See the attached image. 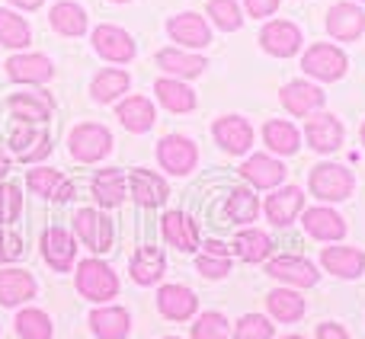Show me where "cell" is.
<instances>
[{
	"label": "cell",
	"mask_w": 365,
	"mask_h": 339,
	"mask_svg": "<svg viewBox=\"0 0 365 339\" xmlns=\"http://www.w3.org/2000/svg\"><path fill=\"white\" fill-rule=\"evenodd\" d=\"M10 113H13V119H23V122H45L48 119V113H51V100H42L38 103V96H32V93H19V96H13L10 100Z\"/></svg>",
	"instance_id": "obj_37"
},
{
	"label": "cell",
	"mask_w": 365,
	"mask_h": 339,
	"mask_svg": "<svg viewBox=\"0 0 365 339\" xmlns=\"http://www.w3.org/2000/svg\"><path fill=\"white\" fill-rule=\"evenodd\" d=\"M259 42H263V48L269 51V55L289 58V55H295V51L302 48V29H298L295 23H289V19H276V23L263 26Z\"/></svg>",
	"instance_id": "obj_8"
},
{
	"label": "cell",
	"mask_w": 365,
	"mask_h": 339,
	"mask_svg": "<svg viewBox=\"0 0 365 339\" xmlns=\"http://www.w3.org/2000/svg\"><path fill=\"white\" fill-rule=\"evenodd\" d=\"M74 231L93 253L113 250V221H109L106 214L90 212V208H81V212L74 214Z\"/></svg>",
	"instance_id": "obj_5"
},
{
	"label": "cell",
	"mask_w": 365,
	"mask_h": 339,
	"mask_svg": "<svg viewBox=\"0 0 365 339\" xmlns=\"http://www.w3.org/2000/svg\"><path fill=\"white\" fill-rule=\"evenodd\" d=\"M29 38H32L29 23H26L23 16H16V13L0 6V45H6V48H26Z\"/></svg>",
	"instance_id": "obj_35"
},
{
	"label": "cell",
	"mask_w": 365,
	"mask_h": 339,
	"mask_svg": "<svg viewBox=\"0 0 365 339\" xmlns=\"http://www.w3.org/2000/svg\"><path fill=\"white\" fill-rule=\"evenodd\" d=\"M195 157H199L195 145L189 138H180V135H167L158 145V160L167 173H177V176L189 173L195 167Z\"/></svg>",
	"instance_id": "obj_7"
},
{
	"label": "cell",
	"mask_w": 365,
	"mask_h": 339,
	"mask_svg": "<svg viewBox=\"0 0 365 339\" xmlns=\"http://www.w3.org/2000/svg\"><path fill=\"white\" fill-rule=\"evenodd\" d=\"M26 186H29L36 195H45V199H58V202L74 199V186H71L58 170H29Z\"/></svg>",
	"instance_id": "obj_19"
},
{
	"label": "cell",
	"mask_w": 365,
	"mask_h": 339,
	"mask_svg": "<svg viewBox=\"0 0 365 339\" xmlns=\"http://www.w3.org/2000/svg\"><path fill=\"white\" fill-rule=\"evenodd\" d=\"M158 64L167 71V74H177V77H199L202 71H205V58L186 55V51H177V48H164V51H160Z\"/></svg>",
	"instance_id": "obj_33"
},
{
	"label": "cell",
	"mask_w": 365,
	"mask_h": 339,
	"mask_svg": "<svg viewBox=\"0 0 365 339\" xmlns=\"http://www.w3.org/2000/svg\"><path fill=\"white\" fill-rule=\"evenodd\" d=\"M74 253H77L74 237H71L64 227H48V231H45L42 256H45V263H48L55 272H68L71 263H74Z\"/></svg>",
	"instance_id": "obj_13"
},
{
	"label": "cell",
	"mask_w": 365,
	"mask_h": 339,
	"mask_svg": "<svg viewBox=\"0 0 365 339\" xmlns=\"http://www.w3.org/2000/svg\"><path fill=\"white\" fill-rule=\"evenodd\" d=\"M19 205H23V195L16 182H0V224H10L19 214Z\"/></svg>",
	"instance_id": "obj_43"
},
{
	"label": "cell",
	"mask_w": 365,
	"mask_h": 339,
	"mask_svg": "<svg viewBox=\"0 0 365 339\" xmlns=\"http://www.w3.org/2000/svg\"><path fill=\"white\" fill-rule=\"evenodd\" d=\"M77 291L90 301H109L119 291V278L100 259H87V263L77 266Z\"/></svg>",
	"instance_id": "obj_1"
},
{
	"label": "cell",
	"mask_w": 365,
	"mask_h": 339,
	"mask_svg": "<svg viewBox=\"0 0 365 339\" xmlns=\"http://www.w3.org/2000/svg\"><path fill=\"white\" fill-rule=\"evenodd\" d=\"M244 4H247V13L257 19H263V16H269V13L279 10V0H244Z\"/></svg>",
	"instance_id": "obj_47"
},
{
	"label": "cell",
	"mask_w": 365,
	"mask_h": 339,
	"mask_svg": "<svg viewBox=\"0 0 365 339\" xmlns=\"http://www.w3.org/2000/svg\"><path fill=\"white\" fill-rule=\"evenodd\" d=\"M132 192L138 199V205L151 208V205H160L167 202V182L160 176L148 173V170H135L132 173Z\"/></svg>",
	"instance_id": "obj_30"
},
{
	"label": "cell",
	"mask_w": 365,
	"mask_h": 339,
	"mask_svg": "<svg viewBox=\"0 0 365 339\" xmlns=\"http://www.w3.org/2000/svg\"><path fill=\"white\" fill-rule=\"evenodd\" d=\"M167 269V259L158 246H138V253L132 256V278L138 285H154Z\"/></svg>",
	"instance_id": "obj_24"
},
{
	"label": "cell",
	"mask_w": 365,
	"mask_h": 339,
	"mask_svg": "<svg viewBox=\"0 0 365 339\" xmlns=\"http://www.w3.org/2000/svg\"><path fill=\"white\" fill-rule=\"evenodd\" d=\"M269 336H272V323L259 314L240 317L237 330H234V339H269Z\"/></svg>",
	"instance_id": "obj_42"
},
{
	"label": "cell",
	"mask_w": 365,
	"mask_h": 339,
	"mask_svg": "<svg viewBox=\"0 0 365 339\" xmlns=\"http://www.w3.org/2000/svg\"><path fill=\"white\" fill-rule=\"evenodd\" d=\"M195 269L202 272L205 278H225L227 272H231V263H227V256H199L195 259Z\"/></svg>",
	"instance_id": "obj_45"
},
{
	"label": "cell",
	"mask_w": 365,
	"mask_h": 339,
	"mask_svg": "<svg viewBox=\"0 0 365 339\" xmlns=\"http://www.w3.org/2000/svg\"><path fill=\"white\" fill-rule=\"evenodd\" d=\"M240 173H244V179H250L253 186L272 189V186H279V182H282L285 167L279 164V160H269L266 154H253V157L240 167Z\"/></svg>",
	"instance_id": "obj_25"
},
{
	"label": "cell",
	"mask_w": 365,
	"mask_h": 339,
	"mask_svg": "<svg viewBox=\"0 0 365 339\" xmlns=\"http://www.w3.org/2000/svg\"><path fill=\"white\" fill-rule=\"evenodd\" d=\"M36 298V278L23 269H0V304L13 308Z\"/></svg>",
	"instance_id": "obj_15"
},
{
	"label": "cell",
	"mask_w": 365,
	"mask_h": 339,
	"mask_svg": "<svg viewBox=\"0 0 365 339\" xmlns=\"http://www.w3.org/2000/svg\"><path fill=\"white\" fill-rule=\"evenodd\" d=\"M167 32L173 36V42L186 45V48H205L212 42V32H208L205 19L199 13H177V16L167 23Z\"/></svg>",
	"instance_id": "obj_12"
},
{
	"label": "cell",
	"mask_w": 365,
	"mask_h": 339,
	"mask_svg": "<svg viewBox=\"0 0 365 339\" xmlns=\"http://www.w3.org/2000/svg\"><path fill=\"white\" fill-rule=\"evenodd\" d=\"M212 135L227 154H244L247 147L253 145V128H250V122L240 119V115H225V119H218Z\"/></svg>",
	"instance_id": "obj_10"
},
{
	"label": "cell",
	"mask_w": 365,
	"mask_h": 339,
	"mask_svg": "<svg viewBox=\"0 0 365 339\" xmlns=\"http://www.w3.org/2000/svg\"><path fill=\"white\" fill-rule=\"evenodd\" d=\"M205 250H208V256H227V246L218 244V240H208Z\"/></svg>",
	"instance_id": "obj_49"
},
{
	"label": "cell",
	"mask_w": 365,
	"mask_h": 339,
	"mask_svg": "<svg viewBox=\"0 0 365 339\" xmlns=\"http://www.w3.org/2000/svg\"><path fill=\"white\" fill-rule=\"evenodd\" d=\"M302 202H304L302 189L289 186V189H282V192L269 195V202H266V214H269L272 224L285 227V224H292V221H295L298 212H302Z\"/></svg>",
	"instance_id": "obj_23"
},
{
	"label": "cell",
	"mask_w": 365,
	"mask_h": 339,
	"mask_svg": "<svg viewBox=\"0 0 365 339\" xmlns=\"http://www.w3.org/2000/svg\"><path fill=\"white\" fill-rule=\"evenodd\" d=\"M327 32L340 42H356L365 32V13L356 4H334L327 10Z\"/></svg>",
	"instance_id": "obj_9"
},
{
	"label": "cell",
	"mask_w": 365,
	"mask_h": 339,
	"mask_svg": "<svg viewBox=\"0 0 365 339\" xmlns=\"http://www.w3.org/2000/svg\"><path fill=\"white\" fill-rule=\"evenodd\" d=\"M362 145H365V122H362Z\"/></svg>",
	"instance_id": "obj_52"
},
{
	"label": "cell",
	"mask_w": 365,
	"mask_h": 339,
	"mask_svg": "<svg viewBox=\"0 0 365 339\" xmlns=\"http://www.w3.org/2000/svg\"><path fill=\"white\" fill-rule=\"evenodd\" d=\"M266 272H269L272 278H279V282L298 285V288H311V285H317V269L302 256H276V259H269Z\"/></svg>",
	"instance_id": "obj_11"
},
{
	"label": "cell",
	"mask_w": 365,
	"mask_h": 339,
	"mask_svg": "<svg viewBox=\"0 0 365 339\" xmlns=\"http://www.w3.org/2000/svg\"><path fill=\"white\" fill-rule=\"evenodd\" d=\"M282 339H302V336H282Z\"/></svg>",
	"instance_id": "obj_53"
},
{
	"label": "cell",
	"mask_w": 365,
	"mask_h": 339,
	"mask_svg": "<svg viewBox=\"0 0 365 339\" xmlns=\"http://www.w3.org/2000/svg\"><path fill=\"white\" fill-rule=\"evenodd\" d=\"M90 330L100 339H125L128 336V311L100 308L90 314Z\"/></svg>",
	"instance_id": "obj_26"
},
{
	"label": "cell",
	"mask_w": 365,
	"mask_h": 339,
	"mask_svg": "<svg viewBox=\"0 0 365 339\" xmlns=\"http://www.w3.org/2000/svg\"><path fill=\"white\" fill-rule=\"evenodd\" d=\"M269 246H272V240H269V234H263V231H244L237 237V253L244 263H259V259H266L269 256Z\"/></svg>",
	"instance_id": "obj_39"
},
{
	"label": "cell",
	"mask_w": 365,
	"mask_h": 339,
	"mask_svg": "<svg viewBox=\"0 0 365 339\" xmlns=\"http://www.w3.org/2000/svg\"><path fill=\"white\" fill-rule=\"evenodd\" d=\"M317 339H349L340 323H321L317 327Z\"/></svg>",
	"instance_id": "obj_48"
},
{
	"label": "cell",
	"mask_w": 365,
	"mask_h": 339,
	"mask_svg": "<svg viewBox=\"0 0 365 339\" xmlns=\"http://www.w3.org/2000/svg\"><path fill=\"white\" fill-rule=\"evenodd\" d=\"M115 4H125V0H115Z\"/></svg>",
	"instance_id": "obj_54"
},
{
	"label": "cell",
	"mask_w": 365,
	"mask_h": 339,
	"mask_svg": "<svg viewBox=\"0 0 365 339\" xmlns=\"http://www.w3.org/2000/svg\"><path fill=\"white\" fill-rule=\"evenodd\" d=\"M208 13H212L215 26H218V29H225V32L240 29V23H244L237 0H208Z\"/></svg>",
	"instance_id": "obj_40"
},
{
	"label": "cell",
	"mask_w": 365,
	"mask_h": 339,
	"mask_svg": "<svg viewBox=\"0 0 365 339\" xmlns=\"http://www.w3.org/2000/svg\"><path fill=\"white\" fill-rule=\"evenodd\" d=\"M158 308L170 320H189L195 314V308H199V298L189 288H182V285H164L158 295Z\"/></svg>",
	"instance_id": "obj_14"
},
{
	"label": "cell",
	"mask_w": 365,
	"mask_h": 339,
	"mask_svg": "<svg viewBox=\"0 0 365 339\" xmlns=\"http://www.w3.org/2000/svg\"><path fill=\"white\" fill-rule=\"evenodd\" d=\"M51 26H55V32H61V36H83L87 32V13H83L81 4H71V0H61V4L51 6Z\"/></svg>",
	"instance_id": "obj_27"
},
{
	"label": "cell",
	"mask_w": 365,
	"mask_h": 339,
	"mask_svg": "<svg viewBox=\"0 0 365 339\" xmlns=\"http://www.w3.org/2000/svg\"><path fill=\"white\" fill-rule=\"evenodd\" d=\"M321 263H324V269L334 272V276L356 278L365 269V253L353 250V246H327V250L321 253Z\"/></svg>",
	"instance_id": "obj_16"
},
{
	"label": "cell",
	"mask_w": 365,
	"mask_h": 339,
	"mask_svg": "<svg viewBox=\"0 0 365 339\" xmlns=\"http://www.w3.org/2000/svg\"><path fill=\"white\" fill-rule=\"evenodd\" d=\"M282 106L295 115H308V113H314L317 106H324V93H321V87H314V83H308V80L285 83L282 87Z\"/></svg>",
	"instance_id": "obj_17"
},
{
	"label": "cell",
	"mask_w": 365,
	"mask_h": 339,
	"mask_svg": "<svg viewBox=\"0 0 365 339\" xmlns=\"http://www.w3.org/2000/svg\"><path fill=\"white\" fill-rule=\"evenodd\" d=\"M154 90H158L164 109H170V113H189L195 106V93L180 80H158Z\"/></svg>",
	"instance_id": "obj_34"
},
{
	"label": "cell",
	"mask_w": 365,
	"mask_h": 339,
	"mask_svg": "<svg viewBox=\"0 0 365 339\" xmlns=\"http://www.w3.org/2000/svg\"><path fill=\"white\" fill-rule=\"evenodd\" d=\"M19 253H23V244H19V237L0 231V263H6V259H16Z\"/></svg>",
	"instance_id": "obj_46"
},
{
	"label": "cell",
	"mask_w": 365,
	"mask_h": 339,
	"mask_svg": "<svg viewBox=\"0 0 365 339\" xmlns=\"http://www.w3.org/2000/svg\"><path fill=\"white\" fill-rule=\"evenodd\" d=\"M308 141L314 151L321 154H330L343 145V125L336 115H314L308 122Z\"/></svg>",
	"instance_id": "obj_21"
},
{
	"label": "cell",
	"mask_w": 365,
	"mask_h": 339,
	"mask_svg": "<svg viewBox=\"0 0 365 339\" xmlns=\"http://www.w3.org/2000/svg\"><path fill=\"white\" fill-rule=\"evenodd\" d=\"M225 212L231 221H253L257 218V195L247 192V189H237V192H231Z\"/></svg>",
	"instance_id": "obj_41"
},
{
	"label": "cell",
	"mask_w": 365,
	"mask_h": 339,
	"mask_svg": "<svg viewBox=\"0 0 365 339\" xmlns=\"http://www.w3.org/2000/svg\"><path fill=\"white\" fill-rule=\"evenodd\" d=\"M6 74L19 83H45L55 74V68L45 55H16L6 61Z\"/></svg>",
	"instance_id": "obj_18"
},
{
	"label": "cell",
	"mask_w": 365,
	"mask_h": 339,
	"mask_svg": "<svg viewBox=\"0 0 365 339\" xmlns=\"http://www.w3.org/2000/svg\"><path fill=\"white\" fill-rule=\"evenodd\" d=\"M68 147L81 164H93V160L106 157V154L113 151V135L103 125H96V122H87V125H77L74 132H71Z\"/></svg>",
	"instance_id": "obj_2"
},
{
	"label": "cell",
	"mask_w": 365,
	"mask_h": 339,
	"mask_svg": "<svg viewBox=\"0 0 365 339\" xmlns=\"http://www.w3.org/2000/svg\"><path fill=\"white\" fill-rule=\"evenodd\" d=\"M266 308H269V314L276 317V320H282V323H292V320H298V317L304 314L302 295H295V291H289V288L269 291V295H266Z\"/></svg>",
	"instance_id": "obj_32"
},
{
	"label": "cell",
	"mask_w": 365,
	"mask_h": 339,
	"mask_svg": "<svg viewBox=\"0 0 365 339\" xmlns=\"http://www.w3.org/2000/svg\"><path fill=\"white\" fill-rule=\"evenodd\" d=\"M302 68L308 71L311 77H321V80H340V77L346 74V55L327 42H317L304 51Z\"/></svg>",
	"instance_id": "obj_4"
},
{
	"label": "cell",
	"mask_w": 365,
	"mask_h": 339,
	"mask_svg": "<svg viewBox=\"0 0 365 339\" xmlns=\"http://www.w3.org/2000/svg\"><path fill=\"white\" fill-rule=\"evenodd\" d=\"M128 90V74L125 71H100V74L93 77V83H90V93H93L96 103H109L115 100L119 93H125Z\"/></svg>",
	"instance_id": "obj_36"
},
{
	"label": "cell",
	"mask_w": 365,
	"mask_h": 339,
	"mask_svg": "<svg viewBox=\"0 0 365 339\" xmlns=\"http://www.w3.org/2000/svg\"><path fill=\"white\" fill-rule=\"evenodd\" d=\"M93 195H96V202L106 208L122 205V199H125V176H122L119 170H100V173L93 176Z\"/></svg>",
	"instance_id": "obj_29"
},
{
	"label": "cell",
	"mask_w": 365,
	"mask_h": 339,
	"mask_svg": "<svg viewBox=\"0 0 365 339\" xmlns=\"http://www.w3.org/2000/svg\"><path fill=\"white\" fill-rule=\"evenodd\" d=\"M356 179L346 167L340 164H321L311 170V192L317 199H327V202H343L349 192H353Z\"/></svg>",
	"instance_id": "obj_3"
},
{
	"label": "cell",
	"mask_w": 365,
	"mask_h": 339,
	"mask_svg": "<svg viewBox=\"0 0 365 339\" xmlns=\"http://www.w3.org/2000/svg\"><path fill=\"white\" fill-rule=\"evenodd\" d=\"M263 138H266V145H269V151H276V154H295L298 147H302V135H298V128L285 119L266 122Z\"/></svg>",
	"instance_id": "obj_28"
},
{
	"label": "cell",
	"mask_w": 365,
	"mask_h": 339,
	"mask_svg": "<svg viewBox=\"0 0 365 339\" xmlns=\"http://www.w3.org/2000/svg\"><path fill=\"white\" fill-rule=\"evenodd\" d=\"M302 224H304V231L317 240H340L343 234H346L343 218L336 212H330V208H308Z\"/></svg>",
	"instance_id": "obj_22"
},
{
	"label": "cell",
	"mask_w": 365,
	"mask_h": 339,
	"mask_svg": "<svg viewBox=\"0 0 365 339\" xmlns=\"http://www.w3.org/2000/svg\"><path fill=\"white\" fill-rule=\"evenodd\" d=\"M93 48L100 51L106 61H132L135 58V42H132V36H128L125 29H119V26H109V23H103V26H96L93 29Z\"/></svg>",
	"instance_id": "obj_6"
},
{
	"label": "cell",
	"mask_w": 365,
	"mask_h": 339,
	"mask_svg": "<svg viewBox=\"0 0 365 339\" xmlns=\"http://www.w3.org/2000/svg\"><path fill=\"white\" fill-rule=\"evenodd\" d=\"M119 119L128 132H148L154 125V106L145 100V96H132L119 106Z\"/></svg>",
	"instance_id": "obj_31"
},
{
	"label": "cell",
	"mask_w": 365,
	"mask_h": 339,
	"mask_svg": "<svg viewBox=\"0 0 365 339\" xmlns=\"http://www.w3.org/2000/svg\"><path fill=\"white\" fill-rule=\"evenodd\" d=\"M6 170H10V160H6V154H4V151H0V176H4V173H6Z\"/></svg>",
	"instance_id": "obj_51"
},
{
	"label": "cell",
	"mask_w": 365,
	"mask_h": 339,
	"mask_svg": "<svg viewBox=\"0 0 365 339\" xmlns=\"http://www.w3.org/2000/svg\"><path fill=\"white\" fill-rule=\"evenodd\" d=\"M170 339H177V336H170Z\"/></svg>",
	"instance_id": "obj_55"
},
{
	"label": "cell",
	"mask_w": 365,
	"mask_h": 339,
	"mask_svg": "<svg viewBox=\"0 0 365 339\" xmlns=\"http://www.w3.org/2000/svg\"><path fill=\"white\" fill-rule=\"evenodd\" d=\"M16 333L23 339H51L48 314H42V311H36V308L19 311L16 314Z\"/></svg>",
	"instance_id": "obj_38"
},
{
	"label": "cell",
	"mask_w": 365,
	"mask_h": 339,
	"mask_svg": "<svg viewBox=\"0 0 365 339\" xmlns=\"http://www.w3.org/2000/svg\"><path fill=\"white\" fill-rule=\"evenodd\" d=\"M10 4L23 6V10H38V6H42V0H10Z\"/></svg>",
	"instance_id": "obj_50"
},
{
	"label": "cell",
	"mask_w": 365,
	"mask_h": 339,
	"mask_svg": "<svg viewBox=\"0 0 365 339\" xmlns=\"http://www.w3.org/2000/svg\"><path fill=\"white\" fill-rule=\"evenodd\" d=\"M164 224H160V231H164V237H167V244L170 246H177V250H199V234H195V224H192V218H186L182 212H167L164 218Z\"/></svg>",
	"instance_id": "obj_20"
},
{
	"label": "cell",
	"mask_w": 365,
	"mask_h": 339,
	"mask_svg": "<svg viewBox=\"0 0 365 339\" xmlns=\"http://www.w3.org/2000/svg\"><path fill=\"white\" fill-rule=\"evenodd\" d=\"M192 339H227V320L221 314H202L192 327Z\"/></svg>",
	"instance_id": "obj_44"
}]
</instances>
